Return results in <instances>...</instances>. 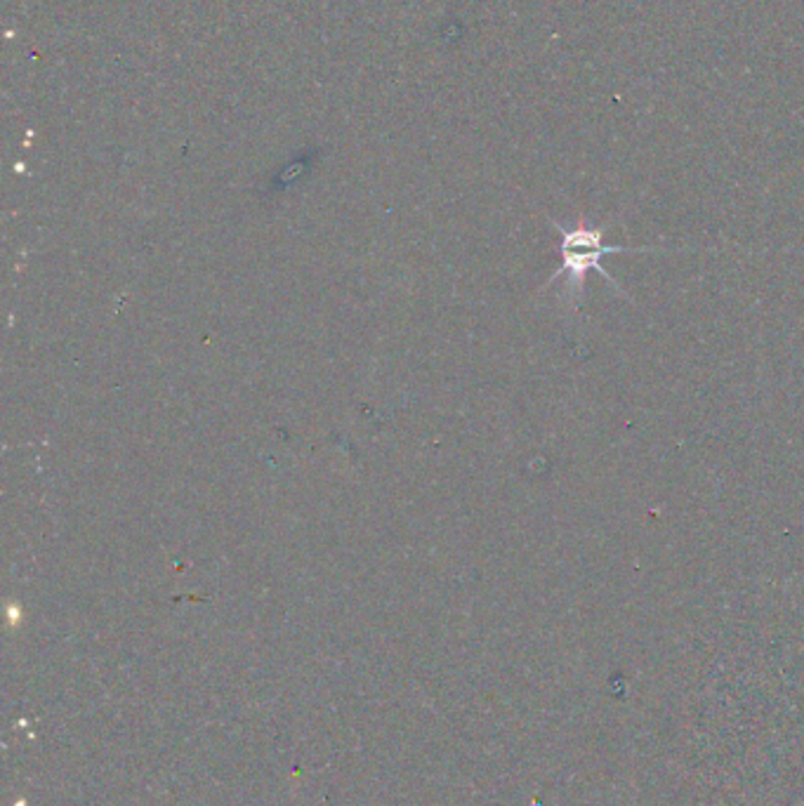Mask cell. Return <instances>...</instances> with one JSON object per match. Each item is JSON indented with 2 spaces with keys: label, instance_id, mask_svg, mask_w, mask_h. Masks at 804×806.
I'll use <instances>...</instances> for the list:
<instances>
[{
  "label": "cell",
  "instance_id": "cell-1",
  "mask_svg": "<svg viewBox=\"0 0 804 806\" xmlns=\"http://www.w3.org/2000/svg\"><path fill=\"white\" fill-rule=\"evenodd\" d=\"M557 232H560V253H562V267L550 276L548 285H552L557 279H566V293L571 295V305L578 309V300L582 295L585 281L590 272H597L604 276L618 295H625L623 285L604 269L602 260L606 255H625V253H661V248H633V245H604V229L606 227H588L585 220H578L576 227H564L560 222H552Z\"/></svg>",
  "mask_w": 804,
  "mask_h": 806
}]
</instances>
